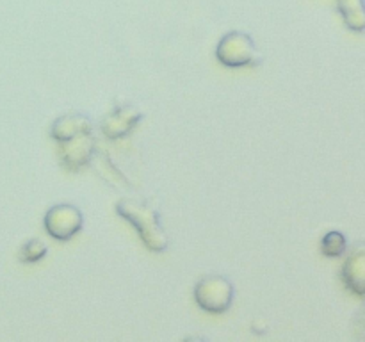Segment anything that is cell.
Segmentation results:
<instances>
[{
	"mask_svg": "<svg viewBox=\"0 0 365 342\" xmlns=\"http://www.w3.org/2000/svg\"><path fill=\"white\" fill-rule=\"evenodd\" d=\"M143 114L138 107L134 105H120L107 114L106 120L102 121V132L109 139H120L132 132V128L141 121Z\"/></svg>",
	"mask_w": 365,
	"mask_h": 342,
	"instance_id": "cell-6",
	"label": "cell"
},
{
	"mask_svg": "<svg viewBox=\"0 0 365 342\" xmlns=\"http://www.w3.org/2000/svg\"><path fill=\"white\" fill-rule=\"evenodd\" d=\"M82 224H84V217H82L81 209L68 203L53 205L45 216L46 232L57 241H70L81 232Z\"/></svg>",
	"mask_w": 365,
	"mask_h": 342,
	"instance_id": "cell-4",
	"label": "cell"
},
{
	"mask_svg": "<svg viewBox=\"0 0 365 342\" xmlns=\"http://www.w3.org/2000/svg\"><path fill=\"white\" fill-rule=\"evenodd\" d=\"M195 299L205 312L223 314L230 309L234 299V285L220 274L203 276L195 287Z\"/></svg>",
	"mask_w": 365,
	"mask_h": 342,
	"instance_id": "cell-2",
	"label": "cell"
},
{
	"mask_svg": "<svg viewBox=\"0 0 365 342\" xmlns=\"http://www.w3.org/2000/svg\"><path fill=\"white\" fill-rule=\"evenodd\" d=\"M46 252H48V248H46L45 242L39 241V239H31L21 248V259L31 264L38 262V260H41L46 255Z\"/></svg>",
	"mask_w": 365,
	"mask_h": 342,
	"instance_id": "cell-11",
	"label": "cell"
},
{
	"mask_svg": "<svg viewBox=\"0 0 365 342\" xmlns=\"http://www.w3.org/2000/svg\"><path fill=\"white\" fill-rule=\"evenodd\" d=\"M216 56L221 64L230 68L250 66V64H255L260 59V53L252 36L239 31L228 32L227 36L221 38Z\"/></svg>",
	"mask_w": 365,
	"mask_h": 342,
	"instance_id": "cell-3",
	"label": "cell"
},
{
	"mask_svg": "<svg viewBox=\"0 0 365 342\" xmlns=\"http://www.w3.org/2000/svg\"><path fill=\"white\" fill-rule=\"evenodd\" d=\"M116 210L121 217L134 224L146 248L152 252H164L168 248V235L152 207L134 200H121Z\"/></svg>",
	"mask_w": 365,
	"mask_h": 342,
	"instance_id": "cell-1",
	"label": "cell"
},
{
	"mask_svg": "<svg viewBox=\"0 0 365 342\" xmlns=\"http://www.w3.org/2000/svg\"><path fill=\"white\" fill-rule=\"evenodd\" d=\"M93 132V121L86 114H64L52 123L50 134L57 142L66 141L78 134Z\"/></svg>",
	"mask_w": 365,
	"mask_h": 342,
	"instance_id": "cell-8",
	"label": "cell"
},
{
	"mask_svg": "<svg viewBox=\"0 0 365 342\" xmlns=\"http://www.w3.org/2000/svg\"><path fill=\"white\" fill-rule=\"evenodd\" d=\"M339 11L351 31L362 32L365 28L364 0H337Z\"/></svg>",
	"mask_w": 365,
	"mask_h": 342,
	"instance_id": "cell-9",
	"label": "cell"
},
{
	"mask_svg": "<svg viewBox=\"0 0 365 342\" xmlns=\"http://www.w3.org/2000/svg\"><path fill=\"white\" fill-rule=\"evenodd\" d=\"M346 248H348V241H346L344 235L337 230L328 232L323 237V242H321V249H323L324 255L330 256V259L344 255Z\"/></svg>",
	"mask_w": 365,
	"mask_h": 342,
	"instance_id": "cell-10",
	"label": "cell"
},
{
	"mask_svg": "<svg viewBox=\"0 0 365 342\" xmlns=\"http://www.w3.org/2000/svg\"><path fill=\"white\" fill-rule=\"evenodd\" d=\"M61 162L66 170L78 171L81 167L88 166L95 157V138L93 132L78 134L75 138L59 142Z\"/></svg>",
	"mask_w": 365,
	"mask_h": 342,
	"instance_id": "cell-5",
	"label": "cell"
},
{
	"mask_svg": "<svg viewBox=\"0 0 365 342\" xmlns=\"http://www.w3.org/2000/svg\"><path fill=\"white\" fill-rule=\"evenodd\" d=\"M342 280L355 294L365 292V248L362 242L355 246L342 266Z\"/></svg>",
	"mask_w": 365,
	"mask_h": 342,
	"instance_id": "cell-7",
	"label": "cell"
}]
</instances>
